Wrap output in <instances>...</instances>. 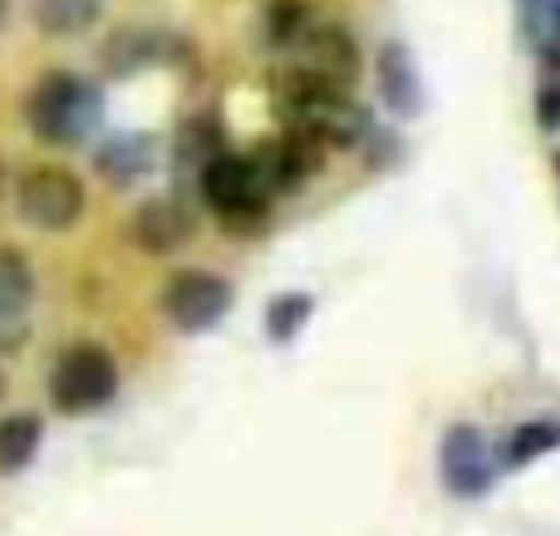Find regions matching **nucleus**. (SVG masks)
<instances>
[{
	"mask_svg": "<svg viewBox=\"0 0 560 536\" xmlns=\"http://www.w3.org/2000/svg\"><path fill=\"white\" fill-rule=\"evenodd\" d=\"M271 104H276L280 124H285L290 133L310 138V143L325 148V153L329 148H354L359 138L369 133L364 114L349 104L345 89L329 84V79H319V74H310V69H300V65L276 69Z\"/></svg>",
	"mask_w": 560,
	"mask_h": 536,
	"instance_id": "nucleus-1",
	"label": "nucleus"
},
{
	"mask_svg": "<svg viewBox=\"0 0 560 536\" xmlns=\"http://www.w3.org/2000/svg\"><path fill=\"white\" fill-rule=\"evenodd\" d=\"M25 118H30V133L39 143H55V148H74L94 133L98 124V94L89 79L79 74H45L25 98Z\"/></svg>",
	"mask_w": 560,
	"mask_h": 536,
	"instance_id": "nucleus-2",
	"label": "nucleus"
},
{
	"mask_svg": "<svg viewBox=\"0 0 560 536\" xmlns=\"http://www.w3.org/2000/svg\"><path fill=\"white\" fill-rule=\"evenodd\" d=\"M197 187H202V202L217 212V222L236 236H252L266 226V212H271V197L256 183L252 158L242 153H212L202 167H197Z\"/></svg>",
	"mask_w": 560,
	"mask_h": 536,
	"instance_id": "nucleus-3",
	"label": "nucleus"
},
{
	"mask_svg": "<svg viewBox=\"0 0 560 536\" xmlns=\"http://www.w3.org/2000/svg\"><path fill=\"white\" fill-rule=\"evenodd\" d=\"M118 394V364L104 345H69L49 370V404L59 413H94Z\"/></svg>",
	"mask_w": 560,
	"mask_h": 536,
	"instance_id": "nucleus-4",
	"label": "nucleus"
},
{
	"mask_svg": "<svg viewBox=\"0 0 560 536\" xmlns=\"http://www.w3.org/2000/svg\"><path fill=\"white\" fill-rule=\"evenodd\" d=\"M15 207L30 226L39 232H69V226L84 217L89 207V193L69 167H55V163H39V167H25L15 183Z\"/></svg>",
	"mask_w": 560,
	"mask_h": 536,
	"instance_id": "nucleus-5",
	"label": "nucleus"
},
{
	"mask_svg": "<svg viewBox=\"0 0 560 536\" xmlns=\"http://www.w3.org/2000/svg\"><path fill=\"white\" fill-rule=\"evenodd\" d=\"M232 301H236L232 281H226V276H217V271H197V266H187V271H173L163 281V295H158L167 325H177L183 335L212 330V325L222 321L226 311H232Z\"/></svg>",
	"mask_w": 560,
	"mask_h": 536,
	"instance_id": "nucleus-6",
	"label": "nucleus"
},
{
	"mask_svg": "<svg viewBox=\"0 0 560 536\" xmlns=\"http://www.w3.org/2000/svg\"><path fill=\"white\" fill-rule=\"evenodd\" d=\"M438 473H443V488L453 498H482L497 482V463H492V443L482 429L472 423H453L443 433V448H438Z\"/></svg>",
	"mask_w": 560,
	"mask_h": 536,
	"instance_id": "nucleus-7",
	"label": "nucleus"
},
{
	"mask_svg": "<svg viewBox=\"0 0 560 536\" xmlns=\"http://www.w3.org/2000/svg\"><path fill=\"white\" fill-rule=\"evenodd\" d=\"M290 49H295V65L300 69H310V74L329 79V84H339V89H349L359 79V69H364L354 35H349L345 25H335V20H325V25H315V20H310L305 35H300Z\"/></svg>",
	"mask_w": 560,
	"mask_h": 536,
	"instance_id": "nucleus-8",
	"label": "nucleus"
},
{
	"mask_svg": "<svg viewBox=\"0 0 560 536\" xmlns=\"http://www.w3.org/2000/svg\"><path fill=\"white\" fill-rule=\"evenodd\" d=\"M319 163H325V148H315L310 138L300 133H280L271 143L261 148V153H252V167H256V183H261L266 197L276 193H295V187H305L310 177L319 173Z\"/></svg>",
	"mask_w": 560,
	"mask_h": 536,
	"instance_id": "nucleus-9",
	"label": "nucleus"
},
{
	"mask_svg": "<svg viewBox=\"0 0 560 536\" xmlns=\"http://www.w3.org/2000/svg\"><path fill=\"white\" fill-rule=\"evenodd\" d=\"M192 232H197V222L177 197H148L128 217V242L143 256H173L177 246L192 242Z\"/></svg>",
	"mask_w": 560,
	"mask_h": 536,
	"instance_id": "nucleus-10",
	"label": "nucleus"
},
{
	"mask_svg": "<svg viewBox=\"0 0 560 536\" xmlns=\"http://www.w3.org/2000/svg\"><path fill=\"white\" fill-rule=\"evenodd\" d=\"M35 295V271L15 246H0V340H25V305Z\"/></svg>",
	"mask_w": 560,
	"mask_h": 536,
	"instance_id": "nucleus-11",
	"label": "nucleus"
},
{
	"mask_svg": "<svg viewBox=\"0 0 560 536\" xmlns=\"http://www.w3.org/2000/svg\"><path fill=\"white\" fill-rule=\"evenodd\" d=\"M153 158H158V148L148 133H114L108 143L94 148V167L104 173V183H114V187L143 183V177L153 173Z\"/></svg>",
	"mask_w": 560,
	"mask_h": 536,
	"instance_id": "nucleus-12",
	"label": "nucleus"
},
{
	"mask_svg": "<svg viewBox=\"0 0 560 536\" xmlns=\"http://www.w3.org/2000/svg\"><path fill=\"white\" fill-rule=\"evenodd\" d=\"M378 94L394 114H418L423 108V89H418V74H413V59H408L404 45H384L378 49Z\"/></svg>",
	"mask_w": 560,
	"mask_h": 536,
	"instance_id": "nucleus-13",
	"label": "nucleus"
},
{
	"mask_svg": "<svg viewBox=\"0 0 560 536\" xmlns=\"http://www.w3.org/2000/svg\"><path fill=\"white\" fill-rule=\"evenodd\" d=\"M39 443H45V423H39L35 413H10V419H0V478L30 468Z\"/></svg>",
	"mask_w": 560,
	"mask_h": 536,
	"instance_id": "nucleus-14",
	"label": "nucleus"
},
{
	"mask_svg": "<svg viewBox=\"0 0 560 536\" xmlns=\"http://www.w3.org/2000/svg\"><path fill=\"white\" fill-rule=\"evenodd\" d=\"M35 20L45 35H84L98 20V0H35Z\"/></svg>",
	"mask_w": 560,
	"mask_h": 536,
	"instance_id": "nucleus-15",
	"label": "nucleus"
},
{
	"mask_svg": "<svg viewBox=\"0 0 560 536\" xmlns=\"http://www.w3.org/2000/svg\"><path fill=\"white\" fill-rule=\"evenodd\" d=\"M310 311H315V301H310L305 291H285V295H276V301L266 305V335H271L276 345H290L300 330H305Z\"/></svg>",
	"mask_w": 560,
	"mask_h": 536,
	"instance_id": "nucleus-16",
	"label": "nucleus"
},
{
	"mask_svg": "<svg viewBox=\"0 0 560 536\" xmlns=\"http://www.w3.org/2000/svg\"><path fill=\"white\" fill-rule=\"evenodd\" d=\"M560 448V423L551 419H541V423H522V429L506 439V453H502V463L506 468H522V463H532V458H541V453H551Z\"/></svg>",
	"mask_w": 560,
	"mask_h": 536,
	"instance_id": "nucleus-17",
	"label": "nucleus"
},
{
	"mask_svg": "<svg viewBox=\"0 0 560 536\" xmlns=\"http://www.w3.org/2000/svg\"><path fill=\"white\" fill-rule=\"evenodd\" d=\"M305 25H310V0H271V10H266V35L280 49L295 45L305 35Z\"/></svg>",
	"mask_w": 560,
	"mask_h": 536,
	"instance_id": "nucleus-18",
	"label": "nucleus"
},
{
	"mask_svg": "<svg viewBox=\"0 0 560 536\" xmlns=\"http://www.w3.org/2000/svg\"><path fill=\"white\" fill-rule=\"evenodd\" d=\"M212 153H222V124H217V118H192V124L183 128V138H177V158L202 167Z\"/></svg>",
	"mask_w": 560,
	"mask_h": 536,
	"instance_id": "nucleus-19",
	"label": "nucleus"
},
{
	"mask_svg": "<svg viewBox=\"0 0 560 536\" xmlns=\"http://www.w3.org/2000/svg\"><path fill=\"white\" fill-rule=\"evenodd\" d=\"M143 49H148V35H138V30H124V35H114V39H108V49H104L108 74H133V69L148 59Z\"/></svg>",
	"mask_w": 560,
	"mask_h": 536,
	"instance_id": "nucleus-20",
	"label": "nucleus"
},
{
	"mask_svg": "<svg viewBox=\"0 0 560 536\" xmlns=\"http://www.w3.org/2000/svg\"><path fill=\"white\" fill-rule=\"evenodd\" d=\"M541 124L546 128H560V84H556V79L541 89Z\"/></svg>",
	"mask_w": 560,
	"mask_h": 536,
	"instance_id": "nucleus-21",
	"label": "nucleus"
},
{
	"mask_svg": "<svg viewBox=\"0 0 560 536\" xmlns=\"http://www.w3.org/2000/svg\"><path fill=\"white\" fill-rule=\"evenodd\" d=\"M546 10H551V0H522V20H526V25H541Z\"/></svg>",
	"mask_w": 560,
	"mask_h": 536,
	"instance_id": "nucleus-22",
	"label": "nucleus"
},
{
	"mask_svg": "<svg viewBox=\"0 0 560 536\" xmlns=\"http://www.w3.org/2000/svg\"><path fill=\"white\" fill-rule=\"evenodd\" d=\"M546 20H551V49H556V59H560V0H551Z\"/></svg>",
	"mask_w": 560,
	"mask_h": 536,
	"instance_id": "nucleus-23",
	"label": "nucleus"
},
{
	"mask_svg": "<svg viewBox=\"0 0 560 536\" xmlns=\"http://www.w3.org/2000/svg\"><path fill=\"white\" fill-rule=\"evenodd\" d=\"M0 399H5V370H0Z\"/></svg>",
	"mask_w": 560,
	"mask_h": 536,
	"instance_id": "nucleus-24",
	"label": "nucleus"
},
{
	"mask_svg": "<svg viewBox=\"0 0 560 536\" xmlns=\"http://www.w3.org/2000/svg\"><path fill=\"white\" fill-rule=\"evenodd\" d=\"M556 167H560V158H556Z\"/></svg>",
	"mask_w": 560,
	"mask_h": 536,
	"instance_id": "nucleus-25",
	"label": "nucleus"
}]
</instances>
